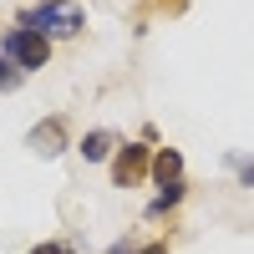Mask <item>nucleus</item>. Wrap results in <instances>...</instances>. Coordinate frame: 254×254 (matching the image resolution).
<instances>
[{"instance_id":"f257e3e1","label":"nucleus","mask_w":254,"mask_h":254,"mask_svg":"<svg viewBox=\"0 0 254 254\" xmlns=\"http://www.w3.org/2000/svg\"><path fill=\"white\" fill-rule=\"evenodd\" d=\"M20 26H26V31H36V36H76L81 31V10L71 5V0H66V5H46V0H41V5L36 10H20Z\"/></svg>"},{"instance_id":"f03ea898","label":"nucleus","mask_w":254,"mask_h":254,"mask_svg":"<svg viewBox=\"0 0 254 254\" xmlns=\"http://www.w3.org/2000/svg\"><path fill=\"white\" fill-rule=\"evenodd\" d=\"M0 56H5L15 71H36V66H46V61H51V41L20 26V31H10L5 41H0Z\"/></svg>"},{"instance_id":"7ed1b4c3","label":"nucleus","mask_w":254,"mask_h":254,"mask_svg":"<svg viewBox=\"0 0 254 254\" xmlns=\"http://www.w3.org/2000/svg\"><path fill=\"white\" fill-rule=\"evenodd\" d=\"M147 147L142 142H127V147H117V158H112V183L117 188H132V183H142L147 178Z\"/></svg>"},{"instance_id":"20e7f679","label":"nucleus","mask_w":254,"mask_h":254,"mask_svg":"<svg viewBox=\"0 0 254 254\" xmlns=\"http://www.w3.org/2000/svg\"><path fill=\"white\" fill-rule=\"evenodd\" d=\"M26 142L36 147L41 158H56V153H61V142H66V122H61V117H46V122H36Z\"/></svg>"},{"instance_id":"39448f33","label":"nucleus","mask_w":254,"mask_h":254,"mask_svg":"<svg viewBox=\"0 0 254 254\" xmlns=\"http://www.w3.org/2000/svg\"><path fill=\"white\" fill-rule=\"evenodd\" d=\"M153 178H158L163 188L183 183V153H178V147H158V158H153Z\"/></svg>"},{"instance_id":"423d86ee","label":"nucleus","mask_w":254,"mask_h":254,"mask_svg":"<svg viewBox=\"0 0 254 254\" xmlns=\"http://www.w3.org/2000/svg\"><path fill=\"white\" fill-rule=\"evenodd\" d=\"M107 153H112V132H102V127H97V132H87V137H81V158H87V163L107 158Z\"/></svg>"},{"instance_id":"0eeeda50","label":"nucleus","mask_w":254,"mask_h":254,"mask_svg":"<svg viewBox=\"0 0 254 254\" xmlns=\"http://www.w3.org/2000/svg\"><path fill=\"white\" fill-rule=\"evenodd\" d=\"M20 76H26V71H15L10 61L0 56V92H15V87H20Z\"/></svg>"},{"instance_id":"6e6552de","label":"nucleus","mask_w":254,"mask_h":254,"mask_svg":"<svg viewBox=\"0 0 254 254\" xmlns=\"http://www.w3.org/2000/svg\"><path fill=\"white\" fill-rule=\"evenodd\" d=\"M229 168L244 178V183H254V158H244V153H229Z\"/></svg>"},{"instance_id":"1a4fd4ad","label":"nucleus","mask_w":254,"mask_h":254,"mask_svg":"<svg viewBox=\"0 0 254 254\" xmlns=\"http://www.w3.org/2000/svg\"><path fill=\"white\" fill-rule=\"evenodd\" d=\"M117 254H168V244H142V249H127V244H117Z\"/></svg>"},{"instance_id":"9d476101","label":"nucleus","mask_w":254,"mask_h":254,"mask_svg":"<svg viewBox=\"0 0 254 254\" xmlns=\"http://www.w3.org/2000/svg\"><path fill=\"white\" fill-rule=\"evenodd\" d=\"M31 254H76V249H71V244H36Z\"/></svg>"}]
</instances>
